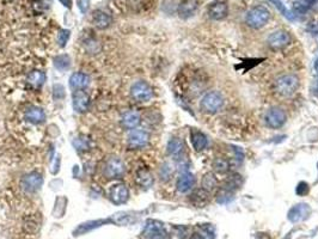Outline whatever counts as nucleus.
Segmentation results:
<instances>
[{
    "label": "nucleus",
    "mask_w": 318,
    "mask_h": 239,
    "mask_svg": "<svg viewBox=\"0 0 318 239\" xmlns=\"http://www.w3.org/2000/svg\"><path fill=\"white\" fill-rule=\"evenodd\" d=\"M299 87V78L296 74H285L275 80L274 91L281 97L294 95Z\"/></svg>",
    "instance_id": "1"
},
{
    "label": "nucleus",
    "mask_w": 318,
    "mask_h": 239,
    "mask_svg": "<svg viewBox=\"0 0 318 239\" xmlns=\"http://www.w3.org/2000/svg\"><path fill=\"white\" fill-rule=\"evenodd\" d=\"M224 105V98L221 96L220 92L218 91H210V92L206 93L202 97V100L200 101V108L203 113L210 114V115H213V114H217Z\"/></svg>",
    "instance_id": "2"
},
{
    "label": "nucleus",
    "mask_w": 318,
    "mask_h": 239,
    "mask_svg": "<svg viewBox=\"0 0 318 239\" xmlns=\"http://www.w3.org/2000/svg\"><path fill=\"white\" fill-rule=\"evenodd\" d=\"M265 123L270 129H280L287 122V114L280 106H273L265 114Z\"/></svg>",
    "instance_id": "3"
},
{
    "label": "nucleus",
    "mask_w": 318,
    "mask_h": 239,
    "mask_svg": "<svg viewBox=\"0 0 318 239\" xmlns=\"http://www.w3.org/2000/svg\"><path fill=\"white\" fill-rule=\"evenodd\" d=\"M126 172V165L120 158L110 157L106 160L103 168V173L106 178L116 179L121 178Z\"/></svg>",
    "instance_id": "4"
},
{
    "label": "nucleus",
    "mask_w": 318,
    "mask_h": 239,
    "mask_svg": "<svg viewBox=\"0 0 318 239\" xmlns=\"http://www.w3.org/2000/svg\"><path fill=\"white\" fill-rule=\"evenodd\" d=\"M130 96L137 102H148L153 97V89L148 83L140 80V82L134 83L132 85V87H130Z\"/></svg>",
    "instance_id": "5"
},
{
    "label": "nucleus",
    "mask_w": 318,
    "mask_h": 239,
    "mask_svg": "<svg viewBox=\"0 0 318 239\" xmlns=\"http://www.w3.org/2000/svg\"><path fill=\"white\" fill-rule=\"evenodd\" d=\"M269 19V12L265 7H255L247 16V23L249 27L259 29L265 25V23Z\"/></svg>",
    "instance_id": "6"
},
{
    "label": "nucleus",
    "mask_w": 318,
    "mask_h": 239,
    "mask_svg": "<svg viewBox=\"0 0 318 239\" xmlns=\"http://www.w3.org/2000/svg\"><path fill=\"white\" fill-rule=\"evenodd\" d=\"M150 141V135L142 129H133L127 137V144L130 150H140Z\"/></svg>",
    "instance_id": "7"
},
{
    "label": "nucleus",
    "mask_w": 318,
    "mask_h": 239,
    "mask_svg": "<svg viewBox=\"0 0 318 239\" xmlns=\"http://www.w3.org/2000/svg\"><path fill=\"white\" fill-rule=\"evenodd\" d=\"M146 239H170L163 224L156 220H148L144 228Z\"/></svg>",
    "instance_id": "8"
},
{
    "label": "nucleus",
    "mask_w": 318,
    "mask_h": 239,
    "mask_svg": "<svg viewBox=\"0 0 318 239\" xmlns=\"http://www.w3.org/2000/svg\"><path fill=\"white\" fill-rule=\"evenodd\" d=\"M109 199L114 205H124L128 201L129 190L124 183H116L109 189Z\"/></svg>",
    "instance_id": "9"
},
{
    "label": "nucleus",
    "mask_w": 318,
    "mask_h": 239,
    "mask_svg": "<svg viewBox=\"0 0 318 239\" xmlns=\"http://www.w3.org/2000/svg\"><path fill=\"white\" fill-rule=\"evenodd\" d=\"M311 214V207L307 204H298L294 205L291 209L288 210L287 218L291 222L296 224V222H301L306 220Z\"/></svg>",
    "instance_id": "10"
},
{
    "label": "nucleus",
    "mask_w": 318,
    "mask_h": 239,
    "mask_svg": "<svg viewBox=\"0 0 318 239\" xmlns=\"http://www.w3.org/2000/svg\"><path fill=\"white\" fill-rule=\"evenodd\" d=\"M20 184H22V188L24 189L25 191H28V193H35V191H37L38 189L42 187L43 184L42 175L36 172V171L28 173V175H25L24 177L22 178Z\"/></svg>",
    "instance_id": "11"
},
{
    "label": "nucleus",
    "mask_w": 318,
    "mask_h": 239,
    "mask_svg": "<svg viewBox=\"0 0 318 239\" xmlns=\"http://www.w3.org/2000/svg\"><path fill=\"white\" fill-rule=\"evenodd\" d=\"M291 43V36L287 31L279 30L273 33L272 35L268 37V45L273 51H280L287 47Z\"/></svg>",
    "instance_id": "12"
},
{
    "label": "nucleus",
    "mask_w": 318,
    "mask_h": 239,
    "mask_svg": "<svg viewBox=\"0 0 318 239\" xmlns=\"http://www.w3.org/2000/svg\"><path fill=\"white\" fill-rule=\"evenodd\" d=\"M90 104V98L85 91L75 90L73 93V109L77 113H85Z\"/></svg>",
    "instance_id": "13"
},
{
    "label": "nucleus",
    "mask_w": 318,
    "mask_h": 239,
    "mask_svg": "<svg viewBox=\"0 0 318 239\" xmlns=\"http://www.w3.org/2000/svg\"><path fill=\"white\" fill-rule=\"evenodd\" d=\"M195 176L192 172H182L176 182V188L179 193H188L194 188Z\"/></svg>",
    "instance_id": "14"
},
{
    "label": "nucleus",
    "mask_w": 318,
    "mask_h": 239,
    "mask_svg": "<svg viewBox=\"0 0 318 239\" xmlns=\"http://www.w3.org/2000/svg\"><path fill=\"white\" fill-rule=\"evenodd\" d=\"M140 122H141V116H140V114L135 110L126 111L121 118L122 126H124L126 129H130V131L137 128V127L140 124Z\"/></svg>",
    "instance_id": "15"
},
{
    "label": "nucleus",
    "mask_w": 318,
    "mask_h": 239,
    "mask_svg": "<svg viewBox=\"0 0 318 239\" xmlns=\"http://www.w3.org/2000/svg\"><path fill=\"white\" fill-rule=\"evenodd\" d=\"M190 141H192L193 149L196 152H202L208 146V139L206 134H203L200 131H196V129L190 132Z\"/></svg>",
    "instance_id": "16"
},
{
    "label": "nucleus",
    "mask_w": 318,
    "mask_h": 239,
    "mask_svg": "<svg viewBox=\"0 0 318 239\" xmlns=\"http://www.w3.org/2000/svg\"><path fill=\"white\" fill-rule=\"evenodd\" d=\"M90 84V77L83 72H77L70 77V86L73 90H83Z\"/></svg>",
    "instance_id": "17"
},
{
    "label": "nucleus",
    "mask_w": 318,
    "mask_h": 239,
    "mask_svg": "<svg viewBox=\"0 0 318 239\" xmlns=\"http://www.w3.org/2000/svg\"><path fill=\"white\" fill-rule=\"evenodd\" d=\"M92 22L93 25H95L97 29H106V28L110 27L111 22H113V18L109 14L102 11V10H97L92 16Z\"/></svg>",
    "instance_id": "18"
},
{
    "label": "nucleus",
    "mask_w": 318,
    "mask_h": 239,
    "mask_svg": "<svg viewBox=\"0 0 318 239\" xmlns=\"http://www.w3.org/2000/svg\"><path fill=\"white\" fill-rule=\"evenodd\" d=\"M184 151V144L179 137H171L169 140L168 145H166V152H168L169 155L175 158H178L179 155H182Z\"/></svg>",
    "instance_id": "19"
},
{
    "label": "nucleus",
    "mask_w": 318,
    "mask_h": 239,
    "mask_svg": "<svg viewBox=\"0 0 318 239\" xmlns=\"http://www.w3.org/2000/svg\"><path fill=\"white\" fill-rule=\"evenodd\" d=\"M25 119H27V121H29L34 124H41L46 121V113H44L41 108L33 106V108L27 110V113H25Z\"/></svg>",
    "instance_id": "20"
},
{
    "label": "nucleus",
    "mask_w": 318,
    "mask_h": 239,
    "mask_svg": "<svg viewBox=\"0 0 318 239\" xmlns=\"http://www.w3.org/2000/svg\"><path fill=\"white\" fill-rule=\"evenodd\" d=\"M190 201L195 206L205 207L210 202V193L203 188L197 189V190H195L194 193L190 195Z\"/></svg>",
    "instance_id": "21"
},
{
    "label": "nucleus",
    "mask_w": 318,
    "mask_h": 239,
    "mask_svg": "<svg viewBox=\"0 0 318 239\" xmlns=\"http://www.w3.org/2000/svg\"><path fill=\"white\" fill-rule=\"evenodd\" d=\"M135 179H137L138 184L144 189H148L150 187H152L153 184V176L147 169H140V170H138Z\"/></svg>",
    "instance_id": "22"
},
{
    "label": "nucleus",
    "mask_w": 318,
    "mask_h": 239,
    "mask_svg": "<svg viewBox=\"0 0 318 239\" xmlns=\"http://www.w3.org/2000/svg\"><path fill=\"white\" fill-rule=\"evenodd\" d=\"M113 222V219H106V220H96V222H88L85 224H82L77 230L74 231V236L84 235V233L88 232V231L93 230L96 227H100L101 224H108V222Z\"/></svg>",
    "instance_id": "23"
},
{
    "label": "nucleus",
    "mask_w": 318,
    "mask_h": 239,
    "mask_svg": "<svg viewBox=\"0 0 318 239\" xmlns=\"http://www.w3.org/2000/svg\"><path fill=\"white\" fill-rule=\"evenodd\" d=\"M228 15V6L224 2H214L210 6V16L214 19H223Z\"/></svg>",
    "instance_id": "24"
},
{
    "label": "nucleus",
    "mask_w": 318,
    "mask_h": 239,
    "mask_svg": "<svg viewBox=\"0 0 318 239\" xmlns=\"http://www.w3.org/2000/svg\"><path fill=\"white\" fill-rule=\"evenodd\" d=\"M27 80H28V83H29V84L33 85V86L41 87L44 84V82L47 80V75H46V73H44V72L37 71V69H36V71L30 72V73L28 74Z\"/></svg>",
    "instance_id": "25"
},
{
    "label": "nucleus",
    "mask_w": 318,
    "mask_h": 239,
    "mask_svg": "<svg viewBox=\"0 0 318 239\" xmlns=\"http://www.w3.org/2000/svg\"><path fill=\"white\" fill-rule=\"evenodd\" d=\"M218 187V179L213 175V172H207L203 175L201 179V188L207 190L208 193H211L212 190L217 189Z\"/></svg>",
    "instance_id": "26"
},
{
    "label": "nucleus",
    "mask_w": 318,
    "mask_h": 239,
    "mask_svg": "<svg viewBox=\"0 0 318 239\" xmlns=\"http://www.w3.org/2000/svg\"><path fill=\"white\" fill-rule=\"evenodd\" d=\"M242 183H243V178H242V176L238 175V173H233V175H231L230 177L228 178L224 188H226L228 190H230L233 193V191H236L237 189L241 188Z\"/></svg>",
    "instance_id": "27"
},
{
    "label": "nucleus",
    "mask_w": 318,
    "mask_h": 239,
    "mask_svg": "<svg viewBox=\"0 0 318 239\" xmlns=\"http://www.w3.org/2000/svg\"><path fill=\"white\" fill-rule=\"evenodd\" d=\"M54 66L59 69V71H67L71 67V59L66 54H61L54 59Z\"/></svg>",
    "instance_id": "28"
},
{
    "label": "nucleus",
    "mask_w": 318,
    "mask_h": 239,
    "mask_svg": "<svg viewBox=\"0 0 318 239\" xmlns=\"http://www.w3.org/2000/svg\"><path fill=\"white\" fill-rule=\"evenodd\" d=\"M213 169L219 173H226L230 170V163H229V160L226 158L218 157L213 162Z\"/></svg>",
    "instance_id": "29"
},
{
    "label": "nucleus",
    "mask_w": 318,
    "mask_h": 239,
    "mask_svg": "<svg viewBox=\"0 0 318 239\" xmlns=\"http://www.w3.org/2000/svg\"><path fill=\"white\" fill-rule=\"evenodd\" d=\"M196 9V5H195L194 1H190V0H187L183 4L179 6V15L182 17H188V16H192L193 12Z\"/></svg>",
    "instance_id": "30"
},
{
    "label": "nucleus",
    "mask_w": 318,
    "mask_h": 239,
    "mask_svg": "<svg viewBox=\"0 0 318 239\" xmlns=\"http://www.w3.org/2000/svg\"><path fill=\"white\" fill-rule=\"evenodd\" d=\"M70 36H71V31L70 30H66V29L60 30L58 34V37H56L59 46L60 47L66 46L67 42H69V40H70Z\"/></svg>",
    "instance_id": "31"
},
{
    "label": "nucleus",
    "mask_w": 318,
    "mask_h": 239,
    "mask_svg": "<svg viewBox=\"0 0 318 239\" xmlns=\"http://www.w3.org/2000/svg\"><path fill=\"white\" fill-rule=\"evenodd\" d=\"M232 191L228 190L226 188H223L219 190V193L217 194V200L219 204H226V202L229 201V200H231L232 197Z\"/></svg>",
    "instance_id": "32"
},
{
    "label": "nucleus",
    "mask_w": 318,
    "mask_h": 239,
    "mask_svg": "<svg viewBox=\"0 0 318 239\" xmlns=\"http://www.w3.org/2000/svg\"><path fill=\"white\" fill-rule=\"evenodd\" d=\"M310 191V186L307 183H305V182H300V183H298V186H297V189H296V193L299 195V196H305L307 193Z\"/></svg>",
    "instance_id": "33"
},
{
    "label": "nucleus",
    "mask_w": 318,
    "mask_h": 239,
    "mask_svg": "<svg viewBox=\"0 0 318 239\" xmlns=\"http://www.w3.org/2000/svg\"><path fill=\"white\" fill-rule=\"evenodd\" d=\"M171 175H173V170H171L170 165L165 164V165L161 166V169H160V178L161 179H165V181H168V179L171 177Z\"/></svg>",
    "instance_id": "34"
},
{
    "label": "nucleus",
    "mask_w": 318,
    "mask_h": 239,
    "mask_svg": "<svg viewBox=\"0 0 318 239\" xmlns=\"http://www.w3.org/2000/svg\"><path fill=\"white\" fill-rule=\"evenodd\" d=\"M73 145H74V147L77 150H85L88 149V140L85 139V137H78V139L74 140V142H73Z\"/></svg>",
    "instance_id": "35"
},
{
    "label": "nucleus",
    "mask_w": 318,
    "mask_h": 239,
    "mask_svg": "<svg viewBox=\"0 0 318 239\" xmlns=\"http://www.w3.org/2000/svg\"><path fill=\"white\" fill-rule=\"evenodd\" d=\"M65 97V89L62 85H54V98L56 100H61Z\"/></svg>",
    "instance_id": "36"
},
{
    "label": "nucleus",
    "mask_w": 318,
    "mask_h": 239,
    "mask_svg": "<svg viewBox=\"0 0 318 239\" xmlns=\"http://www.w3.org/2000/svg\"><path fill=\"white\" fill-rule=\"evenodd\" d=\"M78 7L82 12H87L88 6H90V0H77Z\"/></svg>",
    "instance_id": "37"
},
{
    "label": "nucleus",
    "mask_w": 318,
    "mask_h": 239,
    "mask_svg": "<svg viewBox=\"0 0 318 239\" xmlns=\"http://www.w3.org/2000/svg\"><path fill=\"white\" fill-rule=\"evenodd\" d=\"M189 239H205L202 235H200V233H194V235L190 236Z\"/></svg>",
    "instance_id": "38"
},
{
    "label": "nucleus",
    "mask_w": 318,
    "mask_h": 239,
    "mask_svg": "<svg viewBox=\"0 0 318 239\" xmlns=\"http://www.w3.org/2000/svg\"><path fill=\"white\" fill-rule=\"evenodd\" d=\"M60 1H61L65 6L69 7V9L72 6V0H60Z\"/></svg>",
    "instance_id": "39"
},
{
    "label": "nucleus",
    "mask_w": 318,
    "mask_h": 239,
    "mask_svg": "<svg viewBox=\"0 0 318 239\" xmlns=\"http://www.w3.org/2000/svg\"><path fill=\"white\" fill-rule=\"evenodd\" d=\"M315 72H316L317 79H318V58L316 59V61H315Z\"/></svg>",
    "instance_id": "40"
},
{
    "label": "nucleus",
    "mask_w": 318,
    "mask_h": 239,
    "mask_svg": "<svg viewBox=\"0 0 318 239\" xmlns=\"http://www.w3.org/2000/svg\"><path fill=\"white\" fill-rule=\"evenodd\" d=\"M317 170H318V163H317Z\"/></svg>",
    "instance_id": "41"
}]
</instances>
